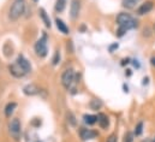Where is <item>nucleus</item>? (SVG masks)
<instances>
[{
    "label": "nucleus",
    "instance_id": "f257e3e1",
    "mask_svg": "<svg viewBox=\"0 0 155 142\" xmlns=\"http://www.w3.org/2000/svg\"><path fill=\"white\" fill-rule=\"evenodd\" d=\"M8 71L10 73L16 77V78H23L24 76H27L28 73H30L31 71V64L30 62L23 56V54H19L17 57V59L8 65Z\"/></svg>",
    "mask_w": 155,
    "mask_h": 142
},
{
    "label": "nucleus",
    "instance_id": "7ed1b4c3",
    "mask_svg": "<svg viewBox=\"0 0 155 142\" xmlns=\"http://www.w3.org/2000/svg\"><path fill=\"white\" fill-rule=\"evenodd\" d=\"M27 1L25 0H13L8 8V19L12 22L18 21L25 12Z\"/></svg>",
    "mask_w": 155,
    "mask_h": 142
},
{
    "label": "nucleus",
    "instance_id": "dca6fc26",
    "mask_svg": "<svg viewBox=\"0 0 155 142\" xmlns=\"http://www.w3.org/2000/svg\"><path fill=\"white\" fill-rule=\"evenodd\" d=\"M17 108V104L16 103H13V101H11V103H8L6 106H5V116L7 117V118H11V116L13 114V112H15V110Z\"/></svg>",
    "mask_w": 155,
    "mask_h": 142
},
{
    "label": "nucleus",
    "instance_id": "ddd939ff",
    "mask_svg": "<svg viewBox=\"0 0 155 142\" xmlns=\"http://www.w3.org/2000/svg\"><path fill=\"white\" fill-rule=\"evenodd\" d=\"M39 16L41 17L42 22L45 23L46 28H51V27H52V22H51V18H49L48 13L46 12V10H45L43 7H41V8L39 10Z\"/></svg>",
    "mask_w": 155,
    "mask_h": 142
},
{
    "label": "nucleus",
    "instance_id": "412c9836",
    "mask_svg": "<svg viewBox=\"0 0 155 142\" xmlns=\"http://www.w3.org/2000/svg\"><path fill=\"white\" fill-rule=\"evenodd\" d=\"M59 62H60V52L59 51H55V53L53 56V59H52V64L54 66H57L59 64Z\"/></svg>",
    "mask_w": 155,
    "mask_h": 142
},
{
    "label": "nucleus",
    "instance_id": "c9c22d12",
    "mask_svg": "<svg viewBox=\"0 0 155 142\" xmlns=\"http://www.w3.org/2000/svg\"><path fill=\"white\" fill-rule=\"evenodd\" d=\"M152 141H153V142H155V137H154V139H152Z\"/></svg>",
    "mask_w": 155,
    "mask_h": 142
},
{
    "label": "nucleus",
    "instance_id": "1a4fd4ad",
    "mask_svg": "<svg viewBox=\"0 0 155 142\" xmlns=\"http://www.w3.org/2000/svg\"><path fill=\"white\" fill-rule=\"evenodd\" d=\"M81 12V0H71L70 4V17L72 21H76Z\"/></svg>",
    "mask_w": 155,
    "mask_h": 142
},
{
    "label": "nucleus",
    "instance_id": "c85d7f7f",
    "mask_svg": "<svg viewBox=\"0 0 155 142\" xmlns=\"http://www.w3.org/2000/svg\"><path fill=\"white\" fill-rule=\"evenodd\" d=\"M150 64H152L153 68H155V56H153V57L150 58Z\"/></svg>",
    "mask_w": 155,
    "mask_h": 142
},
{
    "label": "nucleus",
    "instance_id": "39448f33",
    "mask_svg": "<svg viewBox=\"0 0 155 142\" xmlns=\"http://www.w3.org/2000/svg\"><path fill=\"white\" fill-rule=\"evenodd\" d=\"M8 134L10 136L15 140L16 142H18L21 140V135H22V127H21V122L18 118H12L8 122Z\"/></svg>",
    "mask_w": 155,
    "mask_h": 142
},
{
    "label": "nucleus",
    "instance_id": "473e14b6",
    "mask_svg": "<svg viewBox=\"0 0 155 142\" xmlns=\"http://www.w3.org/2000/svg\"><path fill=\"white\" fill-rule=\"evenodd\" d=\"M79 30H82V32H84V30H85V25H82V27L79 28Z\"/></svg>",
    "mask_w": 155,
    "mask_h": 142
},
{
    "label": "nucleus",
    "instance_id": "cd10ccee",
    "mask_svg": "<svg viewBox=\"0 0 155 142\" xmlns=\"http://www.w3.org/2000/svg\"><path fill=\"white\" fill-rule=\"evenodd\" d=\"M148 82H149V77H144V78H143L142 84H143V86H146V84H148Z\"/></svg>",
    "mask_w": 155,
    "mask_h": 142
},
{
    "label": "nucleus",
    "instance_id": "0eeeda50",
    "mask_svg": "<svg viewBox=\"0 0 155 142\" xmlns=\"http://www.w3.org/2000/svg\"><path fill=\"white\" fill-rule=\"evenodd\" d=\"M78 134H79V137L82 141H89V140H93L99 136V133L96 130L88 129V128H81Z\"/></svg>",
    "mask_w": 155,
    "mask_h": 142
},
{
    "label": "nucleus",
    "instance_id": "bb28decb",
    "mask_svg": "<svg viewBox=\"0 0 155 142\" xmlns=\"http://www.w3.org/2000/svg\"><path fill=\"white\" fill-rule=\"evenodd\" d=\"M132 64H134V66H135V68H137V69L140 68V63H138V60L134 59V60H132Z\"/></svg>",
    "mask_w": 155,
    "mask_h": 142
},
{
    "label": "nucleus",
    "instance_id": "f03ea898",
    "mask_svg": "<svg viewBox=\"0 0 155 142\" xmlns=\"http://www.w3.org/2000/svg\"><path fill=\"white\" fill-rule=\"evenodd\" d=\"M117 25L120 28L126 29L127 32L131 29H137L138 28V19L135 18L132 15L127 12H120L116 18Z\"/></svg>",
    "mask_w": 155,
    "mask_h": 142
},
{
    "label": "nucleus",
    "instance_id": "423d86ee",
    "mask_svg": "<svg viewBox=\"0 0 155 142\" xmlns=\"http://www.w3.org/2000/svg\"><path fill=\"white\" fill-rule=\"evenodd\" d=\"M35 53L39 58H46L48 54V46H47V35L43 34L42 37H40L39 40L35 42L34 46Z\"/></svg>",
    "mask_w": 155,
    "mask_h": 142
},
{
    "label": "nucleus",
    "instance_id": "f8f14e48",
    "mask_svg": "<svg viewBox=\"0 0 155 142\" xmlns=\"http://www.w3.org/2000/svg\"><path fill=\"white\" fill-rule=\"evenodd\" d=\"M55 25H57V28H58V30H59L60 33H63L64 35H69L70 29H69V27L66 25V23H65L63 19L55 18Z\"/></svg>",
    "mask_w": 155,
    "mask_h": 142
},
{
    "label": "nucleus",
    "instance_id": "aec40b11",
    "mask_svg": "<svg viewBox=\"0 0 155 142\" xmlns=\"http://www.w3.org/2000/svg\"><path fill=\"white\" fill-rule=\"evenodd\" d=\"M135 139V135L132 131H126L124 134V137H123V142H134Z\"/></svg>",
    "mask_w": 155,
    "mask_h": 142
},
{
    "label": "nucleus",
    "instance_id": "4be33fe9",
    "mask_svg": "<svg viewBox=\"0 0 155 142\" xmlns=\"http://www.w3.org/2000/svg\"><path fill=\"white\" fill-rule=\"evenodd\" d=\"M68 122H69L72 127L76 125V118H75V116H74L72 112H68Z\"/></svg>",
    "mask_w": 155,
    "mask_h": 142
},
{
    "label": "nucleus",
    "instance_id": "72a5a7b5",
    "mask_svg": "<svg viewBox=\"0 0 155 142\" xmlns=\"http://www.w3.org/2000/svg\"><path fill=\"white\" fill-rule=\"evenodd\" d=\"M33 1H34V2H38V1H39V0H33Z\"/></svg>",
    "mask_w": 155,
    "mask_h": 142
},
{
    "label": "nucleus",
    "instance_id": "5701e85b",
    "mask_svg": "<svg viewBox=\"0 0 155 142\" xmlns=\"http://www.w3.org/2000/svg\"><path fill=\"white\" fill-rule=\"evenodd\" d=\"M126 33H127V30L124 29V28H120V27H118L116 30V35L118 36V37H123Z\"/></svg>",
    "mask_w": 155,
    "mask_h": 142
},
{
    "label": "nucleus",
    "instance_id": "2eb2a0df",
    "mask_svg": "<svg viewBox=\"0 0 155 142\" xmlns=\"http://www.w3.org/2000/svg\"><path fill=\"white\" fill-rule=\"evenodd\" d=\"M83 122L87 124V125H94L97 123V116L95 114H83Z\"/></svg>",
    "mask_w": 155,
    "mask_h": 142
},
{
    "label": "nucleus",
    "instance_id": "9b49d317",
    "mask_svg": "<svg viewBox=\"0 0 155 142\" xmlns=\"http://www.w3.org/2000/svg\"><path fill=\"white\" fill-rule=\"evenodd\" d=\"M97 125L101 129L106 130L110 127V118H108V116L105 114V113H99L97 114Z\"/></svg>",
    "mask_w": 155,
    "mask_h": 142
},
{
    "label": "nucleus",
    "instance_id": "a211bd4d",
    "mask_svg": "<svg viewBox=\"0 0 155 142\" xmlns=\"http://www.w3.org/2000/svg\"><path fill=\"white\" fill-rule=\"evenodd\" d=\"M102 106H104V104H102V101H101L100 99H93V100H90V103H89V107H90V110H93V111H99Z\"/></svg>",
    "mask_w": 155,
    "mask_h": 142
},
{
    "label": "nucleus",
    "instance_id": "a878e982",
    "mask_svg": "<svg viewBox=\"0 0 155 142\" xmlns=\"http://www.w3.org/2000/svg\"><path fill=\"white\" fill-rule=\"evenodd\" d=\"M129 63H131V59H130V58H123L120 64H121L123 66H125V65H127Z\"/></svg>",
    "mask_w": 155,
    "mask_h": 142
},
{
    "label": "nucleus",
    "instance_id": "c756f323",
    "mask_svg": "<svg viewBox=\"0 0 155 142\" xmlns=\"http://www.w3.org/2000/svg\"><path fill=\"white\" fill-rule=\"evenodd\" d=\"M132 75V71L130 70V69H127V70L125 71V76H127V77H130Z\"/></svg>",
    "mask_w": 155,
    "mask_h": 142
},
{
    "label": "nucleus",
    "instance_id": "9d476101",
    "mask_svg": "<svg viewBox=\"0 0 155 142\" xmlns=\"http://www.w3.org/2000/svg\"><path fill=\"white\" fill-rule=\"evenodd\" d=\"M23 93L27 96H35V95H39L41 93V89L35 83H28L27 86L23 87Z\"/></svg>",
    "mask_w": 155,
    "mask_h": 142
},
{
    "label": "nucleus",
    "instance_id": "7c9ffc66",
    "mask_svg": "<svg viewBox=\"0 0 155 142\" xmlns=\"http://www.w3.org/2000/svg\"><path fill=\"white\" fill-rule=\"evenodd\" d=\"M123 88H124V92H125V93H129V88H127V86L123 84Z\"/></svg>",
    "mask_w": 155,
    "mask_h": 142
},
{
    "label": "nucleus",
    "instance_id": "2f4dec72",
    "mask_svg": "<svg viewBox=\"0 0 155 142\" xmlns=\"http://www.w3.org/2000/svg\"><path fill=\"white\" fill-rule=\"evenodd\" d=\"M141 142H153V141H152V139H144V140H142Z\"/></svg>",
    "mask_w": 155,
    "mask_h": 142
},
{
    "label": "nucleus",
    "instance_id": "393cba45",
    "mask_svg": "<svg viewBox=\"0 0 155 142\" xmlns=\"http://www.w3.org/2000/svg\"><path fill=\"white\" fill-rule=\"evenodd\" d=\"M118 47H119V45H118L117 42L112 43V45H111V46L108 47V52H110V53H113V52H114L116 49H118Z\"/></svg>",
    "mask_w": 155,
    "mask_h": 142
},
{
    "label": "nucleus",
    "instance_id": "6ab92c4d",
    "mask_svg": "<svg viewBox=\"0 0 155 142\" xmlns=\"http://www.w3.org/2000/svg\"><path fill=\"white\" fill-rule=\"evenodd\" d=\"M143 127H144V124H143V122L142 120H140L136 125H135V130H134V135L137 137V136H141L142 135V133H143Z\"/></svg>",
    "mask_w": 155,
    "mask_h": 142
},
{
    "label": "nucleus",
    "instance_id": "6e6552de",
    "mask_svg": "<svg viewBox=\"0 0 155 142\" xmlns=\"http://www.w3.org/2000/svg\"><path fill=\"white\" fill-rule=\"evenodd\" d=\"M153 8H154V2H153L152 0H147V1L142 2V4L136 8V15H137V16L148 15Z\"/></svg>",
    "mask_w": 155,
    "mask_h": 142
},
{
    "label": "nucleus",
    "instance_id": "20e7f679",
    "mask_svg": "<svg viewBox=\"0 0 155 142\" xmlns=\"http://www.w3.org/2000/svg\"><path fill=\"white\" fill-rule=\"evenodd\" d=\"M77 75L72 68H69L61 73V84L63 87L69 92V90H75V86L79 81H77Z\"/></svg>",
    "mask_w": 155,
    "mask_h": 142
},
{
    "label": "nucleus",
    "instance_id": "b1692460",
    "mask_svg": "<svg viewBox=\"0 0 155 142\" xmlns=\"http://www.w3.org/2000/svg\"><path fill=\"white\" fill-rule=\"evenodd\" d=\"M105 142H118V134H117V133H112V134L106 139Z\"/></svg>",
    "mask_w": 155,
    "mask_h": 142
},
{
    "label": "nucleus",
    "instance_id": "4468645a",
    "mask_svg": "<svg viewBox=\"0 0 155 142\" xmlns=\"http://www.w3.org/2000/svg\"><path fill=\"white\" fill-rule=\"evenodd\" d=\"M140 0H121V6L126 10H135L137 8Z\"/></svg>",
    "mask_w": 155,
    "mask_h": 142
},
{
    "label": "nucleus",
    "instance_id": "f3484780",
    "mask_svg": "<svg viewBox=\"0 0 155 142\" xmlns=\"http://www.w3.org/2000/svg\"><path fill=\"white\" fill-rule=\"evenodd\" d=\"M66 4H68V0H57L55 1V5H54V11L57 13L64 12V10L66 7Z\"/></svg>",
    "mask_w": 155,
    "mask_h": 142
},
{
    "label": "nucleus",
    "instance_id": "f704fd0d",
    "mask_svg": "<svg viewBox=\"0 0 155 142\" xmlns=\"http://www.w3.org/2000/svg\"><path fill=\"white\" fill-rule=\"evenodd\" d=\"M153 32L155 33V23H154V29H153Z\"/></svg>",
    "mask_w": 155,
    "mask_h": 142
}]
</instances>
